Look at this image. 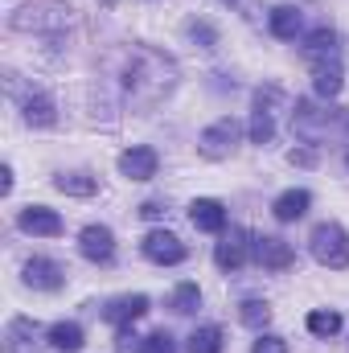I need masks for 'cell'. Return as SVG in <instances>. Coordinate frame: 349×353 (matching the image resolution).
<instances>
[{
	"label": "cell",
	"instance_id": "cell-22",
	"mask_svg": "<svg viewBox=\"0 0 349 353\" xmlns=\"http://www.w3.org/2000/svg\"><path fill=\"white\" fill-rule=\"evenodd\" d=\"M54 189H62V193H70V197H90L94 189H99V181L87 173H62L54 176Z\"/></svg>",
	"mask_w": 349,
	"mask_h": 353
},
{
	"label": "cell",
	"instance_id": "cell-29",
	"mask_svg": "<svg viewBox=\"0 0 349 353\" xmlns=\"http://www.w3.org/2000/svg\"><path fill=\"white\" fill-rule=\"evenodd\" d=\"M288 161H292V165H300V169H312V165H317V152H312V148H292V152H288Z\"/></svg>",
	"mask_w": 349,
	"mask_h": 353
},
{
	"label": "cell",
	"instance_id": "cell-4",
	"mask_svg": "<svg viewBox=\"0 0 349 353\" xmlns=\"http://www.w3.org/2000/svg\"><path fill=\"white\" fill-rule=\"evenodd\" d=\"M239 140H243V123H239L235 115H222V119H214V123L197 136V152H201L206 161H226V157L239 148Z\"/></svg>",
	"mask_w": 349,
	"mask_h": 353
},
{
	"label": "cell",
	"instance_id": "cell-14",
	"mask_svg": "<svg viewBox=\"0 0 349 353\" xmlns=\"http://www.w3.org/2000/svg\"><path fill=\"white\" fill-rule=\"evenodd\" d=\"M312 87L321 99H337L346 87V74H341V58H325V62H312Z\"/></svg>",
	"mask_w": 349,
	"mask_h": 353
},
{
	"label": "cell",
	"instance_id": "cell-15",
	"mask_svg": "<svg viewBox=\"0 0 349 353\" xmlns=\"http://www.w3.org/2000/svg\"><path fill=\"white\" fill-rule=\"evenodd\" d=\"M267 25H271V33H275L279 41H296V33L304 29V12H300L296 4H275L271 17H267Z\"/></svg>",
	"mask_w": 349,
	"mask_h": 353
},
{
	"label": "cell",
	"instance_id": "cell-28",
	"mask_svg": "<svg viewBox=\"0 0 349 353\" xmlns=\"http://www.w3.org/2000/svg\"><path fill=\"white\" fill-rule=\"evenodd\" d=\"M251 353H288V341L275 333H259V341L251 345Z\"/></svg>",
	"mask_w": 349,
	"mask_h": 353
},
{
	"label": "cell",
	"instance_id": "cell-26",
	"mask_svg": "<svg viewBox=\"0 0 349 353\" xmlns=\"http://www.w3.org/2000/svg\"><path fill=\"white\" fill-rule=\"evenodd\" d=\"M185 33H189L201 50H218V33H214L206 21H189V25H185Z\"/></svg>",
	"mask_w": 349,
	"mask_h": 353
},
{
	"label": "cell",
	"instance_id": "cell-1",
	"mask_svg": "<svg viewBox=\"0 0 349 353\" xmlns=\"http://www.w3.org/2000/svg\"><path fill=\"white\" fill-rule=\"evenodd\" d=\"M173 87H177V62L173 58H165V54H157V50H148V46H136V50L128 54V66H123V94H128L132 107L144 111V107L161 103Z\"/></svg>",
	"mask_w": 349,
	"mask_h": 353
},
{
	"label": "cell",
	"instance_id": "cell-3",
	"mask_svg": "<svg viewBox=\"0 0 349 353\" xmlns=\"http://www.w3.org/2000/svg\"><path fill=\"white\" fill-rule=\"evenodd\" d=\"M308 251H312V259L321 267L346 271L349 267V234L337 222H321V226H312V234H308Z\"/></svg>",
	"mask_w": 349,
	"mask_h": 353
},
{
	"label": "cell",
	"instance_id": "cell-12",
	"mask_svg": "<svg viewBox=\"0 0 349 353\" xmlns=\"http://www.w3.org/2000/svg\"><path fill=\"white\" fill-rule=\"evenodd\" d=\"M144 312H148V296H140V292H136V296H115V300L103 308V321H107V325H115V329H128V325H132V321H140Z\"/></svg>",
	"mask_w": 349,
	"mask_h": 353
},
{
	"label": "cell",
	"instance_id": "cell-21",
	"mask_svg": "<svg viewBox=\"0 0 349 353\" xmlns=\"http://www.w3.org/2000/svg\"><path fill=\"white\" fill-rule=\"evenodd\" d=\"M308 333H312V337H337V333H341V312H333V308L308 312Z\"/></svg>",
	"mask_w": 349,
	"mask_h": 353
},
{
	"label": "cell",
	"instance_id": "cell-5",
	"mask_svg": "<svg viewBox=\"0 0 349 353\" xmlns=\"http://www.w3.org/2000/svg\"><path fill=\"white\" fill-rule=\"evenodd\" d=\"M251 255H255V263L267 267V271H288V267L296 263L292 243H283L279 234H255V239H251Z\"/></svg>",
	"mask_w": 349,
	"mask_h": 353
},
{
	"label": "cell",
	"instance_id": "cell-27",
	"mask_svg": "<svg viewBox=\"0 0 349 353\" xmlns=\"http://www.w3.org/2000/svg\"><path fill=\"white\" fill-rule=\"evenodd\" d=\"M173 333H165V329H157V333H148L144 341H140V353H173Z\"/></svg>",
	"mask_w": 349,
	"mask_h": 353
},
{
	"label": "cell",
	"instance_id": "cell-30",
	"mask_svg": "<svg viewBox=\"0 0 349 353\" xmlns=\"http://www.w3.org/2000/svg\"><path fill=\"white\" fill-rule=\"evenodd\" d=\"M140 218L157 222V218H165V205H161V201H144V205H140Z\"/></svg>",
	"mask_w": 349,
	"mask_h": 353
},
{
	"label": "cell",
	"instance_id": "cell-2",
	"mask_svg": "<svg viewBox=\"0 0 349 353\" xmlns=\"http://www.w3.org/2000/svg\"><path fill=\"white\" fill-rule=\"evenodd\" d=\"M74 8L66 4H54V0H33V4H21L12 12V29H29V33H62L74 17Z\"/></svg>",
	"mask_w": 349,
	"mask_h": 353
},
{
	"label": "cell",
	"instance_id": "cell-19",
	"mask_svg": "<svg viewBox=\"0 0 349 353\" xmlns=\"http://www.w3.org/2000/svg\"><path fill=\"white\" fill-rule=\"evenodd\" d=\"M304 58L308 62H325V58H337V33L329 25H317L308 37H304Z\"/></svg>",
	"mask_w": 349,
	"mask_h": 353
},
{
	"label": "cell",
	"instance_id": "cell-10",
	"mask_svg": "<svg viewBox=\"0 0 349 353\" xmlns=\"http://www.w3.org/2000/svg\"><path fill=\"white\" fill-rule=\"evenodd\" d=\"M17 226H21L25 234H41V239L62 234V218H58L50 205H25V210L17 214Z\"/></svg>",
	"mask_w": 349,
	"mask_h": 353
},
{
	"label": "cell",
	"instance_id": "cell-32",
	"mask_svg": "<svg viewBox=\"0 0 349 353\" xmlns=\"http://www.w3.org/2000/svg\"><path fill=\"white\" fill-rule=\"evenodd\" d=\"M222 4H235V0H222Z\"/></svg>",
	"mask_w": 349,
	"mask_h": 353
},
{
	"label": "cell",
	"instance_id": "cell-7",
	"mask_svg": "<svg viewBox=\"0 0 349 353\" xmlns=\"http://www.w3.org/2000/svg\"><path fill=\"white\" fill-rule=\"evenodd\" d=\"M144 255L161 267H177L185 259V243L177 239L173 230H148L144 234Z\"/></svg>",
	"mask_w": 349,
	"mask_h": 353
},
{
	"label": "cell",
	"instance_id": "cell-24",
	"mask_svg": "<svg viewBox=\"0 0 349 353\" xmlns=\"http://www.w3.org/2000/svg\"><path fill=\"white\" fill-rule=\"evenodd\" d=\"M251 144H271V136H275V119H271V111H263V107H255L251 111Z\"/></svg>",
	"mask_w": 349,
	"mask_h": 353
},
{
	"label": "cell",
	"instance_id": "cell-13",
	"mask_svg": "<svg viewBox=\"0 0 349 353\" xmlns=\"http://www.w3.org/2000/svg\"><path fill=\"white\" fill-rule=\"evenodd\" d=\"M189 222H193L197 230H206V234H222V230H226V205L214 201V197H197V201L189 205Z\"/></svg>",
	"mask_w": 349,
	"mask_h": 353
},
{
	"label": "cell",
	"instance_id": "cell-16",
	"mask_svg": "<svg viewBox=\"0 0 349 353\" xmlns=\"http://www.w3.org/2000/svg\"><path fill=\"white\" fill-rule=\"evenodd\" d=\"M21 115H25L29 128H54V123H58V107H54V99L41 94V90H33V94L21 103Z\"/></svg>",
	"mask_w": 349,
	"mask_h": 353
},
{
	"label": "cell",
	"instance_id": "cell-17",
	"mask_svg": "<svg viewBox=\"0 0 349 353\" xmlns=\"http://www.w3.org/2000/svg\"><path fill=\"white\" fill-rule=\"evenodd\" d=\"M308 205H312V193L308 189H288V193L275 197L271 214H275V222H300L308 214Z\"/></svg>",
	"mask_w": 349,
	"mask_h": 353
},
{
	"label": "cell",
	"instance_id": "cell-23",
	"mask_svg": "<svg viewBox=\"0 0 349 353\" xmlns=\"http://www.w3.org/2000/svg\"><path fill=\"white\" fill-rule=\"evenodd\" d=\"M189 353H222V329L218 325H201L189 337Z\"/></svg>",
	"mask_w": 349,
	"mask_h": 353
},
{
	"label": "cell",
	"instance_id": "cell-6",
	"mask_svg": "<svg viewBox=\"0 0 349 353\" xmlns=\"http://www.w3.org/2000/svg\"><path fill=\"white\" fill-rule=\"evenodd\" d=\"M21 283H25V288H33V292H58V288L66 283V267L54 263V259L33 255L29 263L21 267Z\"/></svg>",
	"mask_w": 349,
	"mask_h": 353
},
{
	"label": "cell",
	"instance_id": "cell-20",
	"mask_svg": "<svg viewBox=\"0 0 349 353\" xmlns=\"http://www.w3.org/2000/svg\"><path fill=\"white\" fill-rule=\"evenodd\" d=\"M239 321H243L247 329L263 333V329L271 325V304H267V300H243V304H239Z\"/></svg>",
	"mask_w": 349,
	"mask_h": 353
},
{
	"label": "cell",
	"instance_id": "cell-11",
	"mask_svg": "<svg viewBox=\"0 0 349 353\" xmlns=\"http://www.w3.org/2000/svg\"><path fill=\"white\" fill-rule=\"evenodd\" d=\"M79 251L87 255L90 263H111V259H115V234H111L107 226H83Z\"/></svg>",
	"mask_w": 349,
	"mask_h": 353
},
{
	"label": "cell",
	"instance_id": "cell-18",
	"mask_svg": "<svg viewBox=\"0 0 349 353\" xmlns=\"http://www.w3.org/2000/svg\"><path fill=\"white\" fill-rule=\"evenodd\" d=\"M46 341L58 353H79L87 337H83V325H79V321H58V325L46 329Z\"/></svg>",
	"mask_w": 349,
	"mask_h": 353
},
{
	"label": "cell",
	"instance_id": "cell-8",
	"mask_svg": "<svg viewBox=\"0 0 349 353\" xmlns=\"http://www.w3.org/2000/svg\"><path fill=\"white\" fill-rule=\"evenodd\" d=\"M247 255H251V234L243 226H235L230 234H222V243L214 247V263L222 267V271H239V267L247 263Z\"/></svg>",
	"mask_w": 349,
	"mask_h": 353
},
{
	"label": "cell",
	"instance_id": "cell-31",
	"mask_svg": "<svg viewBox=\"0 0 349 353\" xmlns=\"http://www.w3.org/2000/svg\"><path fill=\"white\" fill-rule=\"evenodd\" d=\"M103 4H115V0H103Z\"/></svg>",
	"mask_w": 349,
	"mask_h": 353
},
{
	"label": "cell",
	"instance_id": "cell-9",
	"mask_svg": "<svg viewBox=\"0 0 349 353\" xmlns=\"http://www.w3.org/2000/svg\"><path fill=\"white\" fill-rule=\"evenodd\" d=\"M119 173L128 176V181H152L157 176V165H161V157L152 152V148H144V144H136V148H128V152H119Z\"/></svg>",
	"mask_w": 349,
	"mask_h": 353
},
{
	"label": "cell",
	"instance_id": "cell-25",
	"mask_svg": "<svg viewBox=\"0 0 349 353\" xmlns=\"http://www.w3.org/2000/svg\"><path fill=\"white\" fill-rule=\"evenodd\" d=\"M197 304H201V288H197V283H177V292H173V312L189 316V312H197Z\"/></svg>",
	"mask_w": 349,
	"mask_h": 353
}]
</instances>
